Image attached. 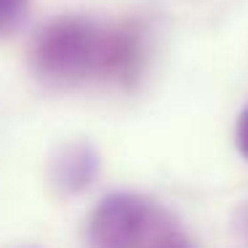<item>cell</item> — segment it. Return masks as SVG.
Wrapping results in <instances>:
<instances>
[{
    "instance_id": "6da1fadb",
    "label": "cell",
    "mask_w": 248,
    "mask_h": 248,
    "mask_svg": "<svg viewBox=\"0 0 248 248\" xmlns=\"http://www.w3.org/2000/svg\"><path fill=\"white\" fill-rule=\"evenodd\" d=\"M32 62L51 83L115 78L134 67L136 40L118 30H102L86 19H56L40 30Z\"/></svg>"
},
{
    "instance_id": "7a4b0ae2",
    "label": "cell",
    "mask_w": 248,
    "mask_h": 248,
    "mask_svg": "<svg viewBox=\"0 0 248 248\" xmlns=\"http://www.w3.org/2000/svg\"><path fill=\"white\" fill-rule=\"evenodd\" d=\"M155 208L131 195L102 200L88 221V248H139L155 235Z\"/></svg>"
},
{
    "instance_id": "3957f363",
    "label": "cell",
    "mask_w": 248,
    "mask_h": 248,
    "mask_svg": "<svg viewBox=\"0 0 248 248\" xmlns=\"http://www.w3.org/2000/svg\"><path fill=\"white\" fill-rule=\"evenodd\" d=\"M24 14H27V0H0V38L14 32L22 24Z\"/></svg>"
},
{
    "instance_id": "277c9868",
    "label": "cell",
    "mask_w": 248,
    "mask_h": 248,
    "mask_svg": "<svg viewBox=\"0 0 248 248\" xmlns=\"http://www.w3.org/2000/svg\"><path fill=\"white\" fill-rule=\"evenodd\" d=\"M139 248H189L187 240L179 235H171V232H157V235H152L147 243H141Z\"/></svg>"
},
{
    "instance_id": "5b68a950",
    "label": "cell",
    "mask_w": 248,
    "mask_h": 248,
    "mask_svg": "<svg viewBox=\"0 0 248 248\" xmlns=\"http://www.w3.org/2000/svg\"><path fill=\"white\" fill-rule=\"evenodd\" d=\"M235 141H237V150L243 152V157H248V107H246V112L240 115V120H237Z\"/></svg>"
}]
</instances>
